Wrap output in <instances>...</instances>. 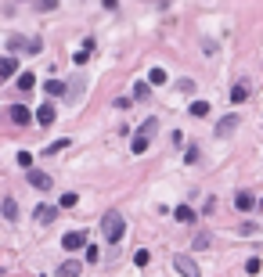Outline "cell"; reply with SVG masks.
I'll list each match as a JSON object with an SVG mask.
<instances>
[{"label": "cell", "instance_id": "6da1fadb", "mask_svg": "<svg viewBox=\"0 0 263 277\" xmlns=\"http://www.w3.org/2000/svg\"><path fill=\"white\" fill-rule=\"evenodd\" d=\"M101 234L108 238V241H123V234H127V220H123V212L119 209H108L105 216H101Z\"/></svg>", "mask_w": 263, "mask_h": 277}, {"label": "cell", "instance_id": "7a4b0ae2", "mask_svg": "<svg viewBox=\"0 0 263 277\" xmlns=\"http://www.w3.org/2000/svg\"><path fill=\"white\" fill-rule=\"evenodd\" d=\"M155 130H159V122H155V119H144V122H141V130L133 133V144H130L133 155H144V151L151 148V137H155Z\"/></svg>", "mask_w": 263, "mask_h": 277}, {"label": "cell", "instance_id": "3957f363", "mask_svg": "<svg viewBox=\"0 0 263 277\" xmlns=\"http://www.w3.org/2000/svg\"><path fill=\"white\" fill-rule=\"evenodd\" d=\"M173 267H177L180 277H202V270H198V263L191 256H173Z\"/></svg>", "mask_w": 263, "mask_h": 277}, {"label": "cell", "instance_id": "277c9868", "mask_svg": "<svg viewBox=\"0 0 263 277\" xmlns=\"http://www.w3.org/2000/svg\"><path fill=\"white\" fill-rule=\"evenodd\" d=\"M7 47H11V51H25V54H40V47H43V43H40V40H22V36H11V40H7Z\"/></svg>", "mask_w": 263, "mask_h": 277}, {"label": "cell", "instance_id": "5b68a950", "mask_svg": "<svg viewBox=\"0 0 263 277\" xmlns=\"http://www.w3.org/2000/svg\"><path fill=\"white\" fill-rule=\"evenodd\" d=\"M61 245H65V252H80L87 245V234H83V230H69V234L61 238Z\"/></svg>", "mask_w": 263, "mask_h": 277}, {"label": "cell", "instance_id": "8992f818", "mask_svg": "<svg viewBox=\"0 0 263 277\" xmlns=\"http://www.w3.org/2000/svg\"><path fill=\"white\" fill-rule=\"evenodd\" d=\"M7 119L18 122V126H25V122H33V112H29L25 104H11V108H7Z\"/></svg>", "mask_w": 263, "mask_h": 277}, {"label": "cell", "instance_id": "52a82bcc", "mask_svg": "<svg viewBox=\"0 0 263 277\" xmlns=\"http://www.w3.org/2000/svg\"><path fill=\"white\" fill-rule=\"evenodd\" d=\"M54 115H58V112H54V104H51V101H47V104H40V108L33 112V119L40 122V126H51V122H54Z\"/></svg>", "mask_w": 263, "mask_h": 277}, {"label": "cell", "instance_id": "ba28073f", "mask_svg": "<svg viewBox=\"0 0 263 277\" xmlns=\"http://www.w3.org/2000/svg\"><path fill=\"white\" fill-rule=\"evenodd\" d=\"M80 270H83V263H76V259H65V263L54 270V277H80Z\"/></svg>", "mask_w": 263, "mask_h": 277}, {"label": "cell", "instance_id": "9c48e42d", "mask_svg": "<svg viewBox=\"0 0 263 277\" xmlns=\"http://www.w3.org/2000/svg\"><path fill=\"white\" fill-rule=\"evenodd\" d=\"M235 126H238V115H224L220 122H216V137H231Z\"/></svg>", "mask_w": 263, "mask_h": 277}, {"label": "cell", "instance_id": "30bf717a", "mask_svg": "<svg viewBox=\"0 0 263 277\" xmlns=\"http://www.w3.org/2000/svg\"><path fill=\"white\" fill-rule=\"evenodd\" d=\"M253 205H256L253 191H238V194H235V209H242V212H253Z\"/></svg>", "mask_w": 263, "mask_h": 277}, {"label": "cell", "instance_id": "8fae6325", "mask_svg": "<svg viewBox=\"0 0 263 277\" xmlns=\"http://www.w3.org/2000/svg\"><path fill=\"white\" fill-rule=\"evenodd\" d=\"M29 184H33L36 191H47V187H51V177L40 173V169H29Z\"/></svg>", "mask_w": 263, "mask_h": 277}, {"label": "cell", "instance_id": "7c38bea8", "mask_svg": "<svg viewBox=\"0 0 263 277\" xmlns=\"http://www.w3.org/2000/svg\"><path fill=\"white\" fill-rule=\"evenodd\" d=\"M54 216H58V209H54V205H36V223L47 227V223H54Z\"/></svg>", "mask_w": 263, "mask_h": 277}, {"label": "cell", "instance_id": "4fadbf2b", "mask_svg": "<svg viewBox=\"0 0 263 277\" xmlns=\"http://www.w3.org/2000/svg\"><path fill=\"white\" fill-rule=\"evenodd\" d=\"M14 72H18V61H14L11 54H7V58H0V83H4L7 76H14Z\"/></svg>", "mask_w": 263, "mask_h": 277}, {"label": "cell", "instance_id": "5bb4252c", "mask_svg": "<svg viewBox=\"0 0 263 277\" xmlns=\"http://www.w3.org/2000/svg\"><path fill=\"white\" fill-rule=\"evenodd\" d=\"M0 212H4V220H18V202H14V198H4V202H0Z\"/></svg>", "mask_w": 263, "mask_h": 277}, {"label": "cell", "instance_id": "9a60e30c", "mask_svg": "<svg viewBox=\"0 0 263 277\" xmlns=\"http://www.w3.org/2000/svg\"><path fill=\"white\" fill-rule=\"evenodd\" d=\"M173 216H177L180 223H195V220H198V212L188 209V205H180V209H173Z\"/></svg>", "mask_w": 263, "mask_h": 277}, {"label": "cell", "instance_id": "2e32d148", "mask_svg": "<svg viewBox=\"0 0 263 277\" xmlns=\"http://www.w3.org/2000/svg\"><path fill=\"white\" fill-rule=\"evenodd\" d=\"M188 112H191L195 119H206L213 108H209V101H191V108H188Z\"/></svg>", "mask_w": 263, "mask_h": 277}, {"label": "cell", "instance_id": "e0dca14e", "mask_svg": "<svg viewBox=\"0 0 263 277\" xmlns=\"http://www.w3.org/2000/svg\"><path fill=\"white\" fill-rule=\"evenodd\" d=\"M245 97H249V83H235V90H231V101L242 104Z\"/></svg>", "mask_w": 263, "mask_h": 277}, {"label": "cell", "instance_id": "ac0fdd59", "mask_svg": "<svg viewBox=\"0 0 263 277\" xmlns=\"http://www.w3.org/2000/svg\"><path fill=\"white\" fill-rule=\"evenodd\" d=\"M166 80H169L166 69H151V72H148V87H162Z\"/></svg>", "mask_w": 263, "mask_h": 277}, {"label": "cell", "instance_id": "d6986e66", "mask_svg": "<svg viewBox=\"0 0 263 277\" xmlns=\"http://www.w3.org/2000/svg\"><path fill=\"white\" fill-rule=\"evenodd\" d=\"M43 90H47V94H51V97H58V94H65V90H69V87H65V83H61V80H47V83H43Z\"/></svg>", "mask_w": 263, "mask_h": 277}, {"label": "cell", "instance_id": "ffe728a7", "mask_svg": "<svg viewBox=\"0 0 263 277\" xmlns=\"http://www.w3.org/2000/svg\"><path fill=\"white\" fill-rule=\"evenodd\" d=\"M133 97H137V101H148V97H151V87H148V80L133 83Z\"/></svg>", "mask_w": 263, "mask_h": 277}, {"label": "cell", "instance_id": "44dd1931", "mask_svg": "<svg viewBox=\"0 0 263 277\" xmlns=\"http://www.w3.org/2000/svg\"><path fill=\"white\" fill-rule=\"evenodd\" d=\"M33 87H36V76H33V72H22V76H18V90L25 94V90H33Z\"/></svg>", "mask_w": 263, "mask_h": 277}, {"label": "cell", "instance_id": "7402d4cb", "mask_svg": "<svg viewBox=\"0 0 263 277\" xmlns=\"http://www.w3.org/2000/svg\"><path fill=\"white\" fill-rule=\"evenodd\" d=\"M65 148H69V137H61V141L47 144V151H43V155H58V151H65Z\"/></svg>", "mask_w": 263, "mask_h": 277}, {"label": "cell", "instance_id": "603a6c76", "mask_svg": "<svg viewBox=\"0 0 263 277\" xmlns=\"http://www.w3.org/2000/svg\"><path fill=\"white\" fill-rule=\"evenodd\" d=\"M260 270H263V263H260V256H253V259H245V274H253V277H256Z\"/></svg>", "mask_w": 263, "mask_h": 277}, {"label": "cell", "instance_id": "cb8c5ba5", "mask_svg": "<svg viewBox=\"0 0 263 277\" xmlns=\"http://www.w3.org/2000/svg\"><path fill=\"white\" fill-rule=\"evenodd\" d=\"M148 259H151L148 249H137V252H133V263H137V267H148Z\"/></svg>", "mask_w": 263, "mask_h": 277}, {"label": "cell", "instance_id": "d4e9b609", "mask_svg": "<svg viewBox=\"0 0 263 277\" xmlns=\"http://www.w3.org/2000/svg\"><path fill=\"white\" fill-rule=\"evenodd\" d=\"M76 202H80V198H76L72 191H65V194H61V202H58V205H61V209H72Z\"/></svg>", "mask_w": 263, "mask_h": 277}, {"label": "cell", "instance_id": "484cf974", "mask_svg": "<svg viewBox=\"0 0 263 277\" xmlns=\"http://www.w3.org/2000/svg\"><path fill=\"white\" fill-rule=\"evenodd\" d=\"M18 166L22 169H33V155H29V151H18Z\"/></svg>", "mask_w": 263, "mask_h": 277}, {"label": "cell", "instance_id": "4316f807", "mask_svg": "<svg viewBox=\"0 0 263 277\" xmlns=\"http://www.w3.org/2000/svg\"><path fill=\"white\" fill-rule=\"evenodd\" d=\"M36 7H40V11H54L58 0H36Z\"/></svg>", "mask_w": 263, "mask_h": 277}, {"label": "cell", "instance_id": "83f0119b", "mask_svg": "<svg viewBox=\"0 0 263 277\" xmlns=\"http://www.w3.org/2000/svg\"><path fill=\"white\" fill-rule=\"evenodd\" d=\"M195 249H209V234H195Z\"/></svg>", "mask_w": 263, "mask_h": 277}, {"label": "cell", "instance_id": "f1b7e54d", "mask_svg": "<svg viewBox=\"0 0 263 277\" xmlns=\"http://www.w3.org/2000/svg\"><path fill=\"white\" fill-rule=\"evenodd\" d=\"M177 87H180V94H191V90H195V80H180Z\"/></svg>", "mask_w": 263, "mask_h": 277}, {"label": "cell", "instance_id": "f546056e", "mask_svg": "<svg viewBox=\"0 0 263 277\" xmlns=\"http://www.w3.org/2000/svg\"><path fill=\"white\" fill-rule=\"evenodd\" d=\"M87 263H98V245H87Z\"/></svg>", "mask_w": 263, "mask_h": 277}, {"label": "cell", "instance_id": "4dcf8cb0", "mask_svg": "<svg viewBox=\"0 0 263 277\" xmlns=\"http://www.w3.org/2000/svg\"><path fill=\"white\" fill-rule=\"evenodd\" d=\"M260 209H263V202H260Z\"/></svg>", "mask_w": 263, "mask_h": 277}]
</instances>
